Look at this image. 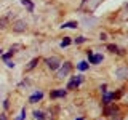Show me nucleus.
Segmentation results:
<instances>
[{
  "mask_svg": "<svg viewBox=\"0 0 128 120\" xmlns=\"http://www.w3.org/2000/svg\"><path fill=\"white\" fill-rule=\"evenodd\" d=\"M70 69H72V64L70 62H64V66L58 70V78H64L70 72Z\"/></svg>",
  "mask_w": 128,
  "mask_h": 120,
  "instance_id": "nucleus-1",
  "label": "nucleus"
},
{
  "mask_svg": "<svg viewBox=\"0 0 128 120\" xmlns=\"http://www.w3.org/2000/svg\"><path fill=\"white\" fill-rule=\"evenodd\" d=\"M45 62H46V66L50 67L51 70H56L59 66H61V62H59V59H58V58H48Z\"/></svg>",
  "mask_w": 128,
  "mask_h": 120,
  "instance_id": "nucleus-2",
  "label": "nucleus"
},
{
  "mask_svg": "<svg viewBox=\"0 0 128 120\" xmlns=\"http://www.w3.org/2000/svg\"><path fill=\"white\" fill-rule=\"evenodd\" d=\"M80 83H82V77H80V75H77V77H72L70 82L67 83V90H74V88H77Z\"/></svg>",
  "mask_w": 128,
  "mask_h": 120,
  "instance_id": "nucleus-3",
  "label": "nucleus"
},
{
  "mask_svg": "<svg viewBox=\"0 0 128 120\" xmlns=\"http://www.w3.org/2000/svg\"><path fill=\"white\" fill-rule=\"evenodd\" d=\"M88 59H90V64H99L102 61V54H93L91 51H88Z\"/></svg>",
  "mask_w": 128,
  "mask_h": 120,
  "instance_id": "nucleus-4",
  "label": "nucleus"
},
{
  "mask_svg": "<svg viewBox=\"0 0 128 120\" xmlns=\"http://www.w3.org/2000/svg\"><path fill=\"white\" fill-rule=\"evenodd\" d=\"M26 27H27V24L24 22V21H16L13 24V30L14 32H24V30H26Z\"/></svg>",
  "mask_w": 128,
  "mask_h": 120,
  "instance_id": "nucleus-5",
  "label": "nucleus"
},
{
  "mask_svg": "<svg viewBox=\"0 0 128 120\" xmlns=\"http://www.w3.org/2000/svg\"><path fill=\"white\" fill-rule=\"evenodd\" d=\"M42 98H43V93H42V91H37V93H35V94H32L30 98H29V102L35 104V102H38V101H40V99H42Z\"/></svg>",
  "mask_w": 128,
  "mask_h": 120,
  "instance_id": "nucleus-6",
  "label": "nucleus"
},
{
  "mask_svg": "<svg viewBox=\"0 0 128 120\" xmlns=\"http://www.w3.org/2000/svg\"><path fill=\"white\" fill-rule=\"evenodd\" d=\"M115 112H118L117 106H107L106 109H104V115H114Z\"/></svg>",
  "mask_w": 128,
  "mask_h": 120,
  "instance_id": "nucleus-7",
  "label": "nucleus"
},
{
  "mask_svg": "<svg viewBox=\"0 0 128 120\" xmlns=\"http://www.w3.org/2000/svg\"><path fill=\"white\" fill-rule=\"evenodd\" d=\"M51 98H62V96H66V90H56V91H51Z\"/></svg>",
  "mask_w": 128,
  "mask_h": 120,
  "instance_id": "nucleus-8",
  "label": "nucleus"
},
{
  "mask_svg": "<svg viewBox=\"0 0 128 120\" xmlns=\"http://www.w3.org/2000/svg\"><path fill=\"white\" fill-rule=\"evenodd\" d=\"M117 75L122 78H128V67H122V69L117 70Z\"/></svg>",
  "mask_w": 128,
  "mask_h": 120,
  "instance_id": "nucleus-9",
  "label": "nucleus"
},
{
  "mask_svg": "<svg viewBox=\"0 0 128 120\" xmlns=\"http://www.w3.org/2000/svg\"><path fill=\"white\" fill-rule=\"evenodd\" d=\"M37 62H38V58H34V59H32V61H30L29 64H27L26 70H32V69H34L35 66H37Z\"/></svg>",
  "mask_w": 128,
  "mask_h": 120,
  "instance_id": "nucleus-10",
  "label": "nucleus"
},
{
  "mask_svg": "<svg viewBox=\"0 0 128 120\" xmlns=\"http://www.w3.org/2000/svg\"><path fill=\"white\" fill-rule=\"evenodd\" d=\"M77 26H78V24L75 22V21H69V22H64L61 27H62V29H64V27H69V29H75Z\"/></svg>",
  "mask_w": 128,
  "mask_h": 120,
  "instance_id": "nucleus-11",
  "label": "nucleus"
},
{
  "mask_svg": "<svg viewBox=\"0 0 128 120\" xmlns=\"http://www.w3.org/2000/svg\"><path fill=\"white\" fill-rule=\"evenodd\" d=\"M21 3H22L24 6H27V8H29V11L34 10V3H32L30 0H21Z\"/></svg>",
  "mask_w": 128,
  "mask_h": 120,
  "instance_id": "nucleus-12",
  "label": "nucleus"
},
{
  "mask_svg": "<svg viewBox=\"0 0 128 120\" xmlns=\"http://www.w3.org/2000/svg\"><path fill=\"white\" fill-rule=\"evenodd\" d=\"M77 67H78L80 70H86L88 67H90V64H88L86 61H82V62H78V66H77Z\"/></svg>",
  "mask_w": 128,
  "mask_h": 120,
  "instance_id": "nucleus-13",
  "label": "nucleus"
},
{
  "mask_svg": "<svg viewBox=\"0 0 128 120\" xmlns=\"http://www.w3.org/2000/svg\"><path fill=\"white\" fill-rule=\"evenodd\" d=\"M34 117H35V120H43V118H45V115H43V112L35 110L34 112Z\"/></svg>",
  "mask_w": 128,
  "mask_h": 120,
  "instance_id": "nucleus-14",
  "label": "nucleus"
},
{
  "mask_svg": "<svg viewBox=\"0 0 128 120\" xmlns=\"http://www.w3.org/2000/svg\"><path fill=\"white\" fill-rule=\"evenodd\" d=\"M70 43H72V40H70L69 37H64V40L61 42V46H62V48H66V46H69Z\"/></svg>",
  "mask_w": 128,
  "mask_h": 120,
  "instance_id": "nucleus-15",
  "label": "nucleus"
},
{
  "mask_svg": "<svg viewBox=\"0 0 128 120\" xmlns=\"http://www.w3.org/2000/svg\"><path fill=\"white\" fill-rule=\"evenodd\" d=\"M6 21H8L6 18H2V19H0V29H3V27H6Z\"/></svg>",
  "mask_w": 128,
  "mask_h": 120,
  "instance_id": "nucleus-16",
  "label": "nucleus"
},
{
  "mask_svg": "<svg viewBox=\"0 0 128 120\" xmlns=\"http://www.w3.org/2000/svg\"><path fill=\"white\" fill-rule=\"evenodd\" d=\"M24 117H26V109H22V110H21V115H19V117L16 118V120H24Z\"/></svg>",
  "mask_w": 128,
  "mask_h": 120,
  "instance_id": "nucleus-17",
  "label": "nucleus"
},
{
  "mask_svg": "<svg viewBox=\"0 0 128 120\" xmlns=\"http://www.w3.org/2000/svg\"><path fill=\"white\" fill-rule=\"evenodd\" d=\"M107 50H110V51H114V53H115V51H117L118 48L115 46V45H107Z\"/></svg>",
  "mask_w": 128,
  "mask_h": 120,
  "instance_id": "nucleus-18",
  "label": "nucleus"
},
{
  "mask_svg": "<svg viewBox=\"0 0 128 120\" xmlns=\"http://www.w3.org/2000/svg\"><path fill=\"white\" fill-rule=\"evenodd\" d=\"M13 53H14V51H13V50H11V51H10V53H6V54H3V59H5V61H8V58H10V56H11V54H13Z\"/></svg>",
  "mask_w": 128,
  "mask_h": 120,
  "instance_id": "nucleus-19",
  "label": "nucleus"
},
{
  "mask_svg": "<svg viewBox=\"0 0 128 120\" xmlns=\"http://www.w3.org/2000/svg\"><path fill=\"white\" fill-rule=\"evenodd\" d=\"M85 42V37H78V38H75V43H83Z\"/></svg>",
  "mask_w": 128,
  "mask_h": 120,
  "instance_id": "nucleus-20",
  "label": "nucleus"
},
{
  "mask_svg": "<svg viewBox=\"0 0 128 120\" xmlns=\"http://www.w3.org/2000/svg\"><path fill=\"white\" fill-rule=\"evenodd\" d=\"M0 120H6V117H5V115L2 114V115H0Z\"/></svg>",
  "mask_w": 128,
  "mask_h": 120,
  "instance_id": "nucleus-21",
  "label": "nucleus"
},
{
  "mask_svg": "<svg viewBox=\"0 0 128 120\" xmlns=\"http://www.w3.org/2000/svg\"><path fill=\"white\" fill-rule=\"evenodd\" d=\"M75 120H83V118H82V117H80V118H75Z\"/></svg>",
  "mask_w": 128,
  "mask_h": 120,
  "instance_id": "nucleus-22",
  "label": "nucleus"
}]
</instances>
